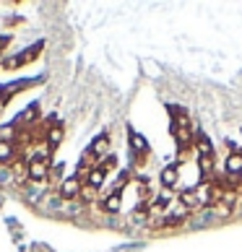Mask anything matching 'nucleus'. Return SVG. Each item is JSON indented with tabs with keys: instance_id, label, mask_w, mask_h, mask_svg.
Masks as SVG:
<instances>
[{
	"instance_id": "nucleus-1",
	"label": "nucleus",
	"mask_w": 242,
	"mask_h": 252,
	"mask_svg": "<svg viewBox=\"0 0 242 252\" xmlns=\"http://www.w3.org/2000/svg\"><path fill=\"white\" fill-rule=\"evenodd\" d=\"M81 188H83V182L78 177H68V180L60 182V198L63 200H76L81 195Z\"/></svg>"
},
{
	"instance_id": "nucleus-2",
	"label": "nucleus",
	"mask_w": 242,
	"mask_h": 252,
	"mask_svg": "<svg viewBox=\"0 0 242 252\" xmlns=\"http://www.w3.org/2000/svg\"><path fill=\"white\" fill-rule=\"evenodd\" d=\"M47 174H50V169H47V158H39V156L32 158V161H29V177H32V180L39 185V182L47 180Z\"/></svg>"
},
{
	"instance_id": "nucleus-3",
	"label": "nucleus",
	"mask_w": 242,
	"mask_h": 252,
	"mask_svg": "<svg viewBox=\"0 0 242 252\" xmlns=\"http://www.w3.org/2000/svg\"><path fill=\"white\" fill-rule=\"evenodd\" d=\"M224 172L232 177V174H237L242 172V151H235V154H229L227 156V161H224Z\"/></svg>"
},
{
	"instance_id": "nucleus-4",
	"label": "nucleus",
	"mask_w": 242,
	"mask_h": 252,
	"mask_svg": "<svg viewBox=\"0 0 242 252\" xmlns=\"http://www.w3.org/2000/svg\"><path fill=\"white\" fill-rule=\"evenodd\" d=\"M180 203H182V205H188L190 211H193V208H203V203H201V198H198V190H195V188H190V190H182V192H180Z\"/></svg>"
},
{
	"instance_id": "nucleus-5",
	"label": "nucleus",
	"mask_w": 242,
	"mask_h": 252,
	"mask_svg": "<svg viewBox=\"0 0 242 252\" xmlns=\"http://www.w3.org/2000/svg\"><path fill=\"white\" fill-rule=\"evenodd\" d=\"M159 180H162V185H164L167 190H172L174 185H177V180H180V172H177V166H164Z\"/></svg>"
},
{
	"instance_id": "nucleus-6",
	"label": "nucleus",
	"mask_w": 242,
	"mask_h": 252,
	"mask_svg": "<svg viewBox=\"0 0 242 252\" xmlns=\"http://www.w3.org/2000/svg\"><path fill=\"white\" fill-rule=\"evenodd\" d=\"M120 205H123V192L115 190V192H109L107 198H104V203H102V208H104L107 213H117V211H120Z\"/></svg>"
},
{
	"instance_id": "nucleus-7",
	"label": "nucleus",
	"mask_w": 242,
	"mask_h": 252,
	"mask_svg": "<svg viewBox=\"0 0 242 252\" xmlns=\"http://www.w3.org/2000/svg\"><path fill=\"white\" fill-rule=\"evenodd\" d=\"M104 180H107V172L102 169V166H97V169H91V172H89V177H86L83 182H86V185H91L94 190H99L102 185H104Z\"/></svg>"
},
{
	"instance_id": "nucleus-8",
	"label": "nucleus",
	"mask_w": 242,
	"mask_h": 252,
	"mask_svg": "<svg viewBox=\"0 0 242 252\" xmlns=\"http://www.w3.org/2000/svg\"><path fill=\"white\" fill-rule=\"evenodd\" d=\"M193 146L198 148V156H213V146H211V141L206 135H195V141H193Z\"/></svg>"
},
{
	"instance_id": "nucleus-9",
	"label": "nucleus",
	"mask_w": 242,
	"mask_h": 252,
	"mask_svg": "<svg viewBox=\"0 0 242 252\" xmlns=\"http://www.w3.org/2000/svg\"><path fill=\"white\" fill-rule=\"evenodd\" d=\"M130 148H133L136 154H146L148 151V143L143 141V135H138V133L130 130Z\"/></svg>"
},
{
	"instance_id": "nucleus-10",
	"label": "nucleus",
	"mask_w": 242,
	"mask_h": 252,
	"mask_svg": "<svg viewBox=\"0 0 242 252\" xmlns=\"http://www.w3.org/2000/svg\"><path fill=\"white\" fill-rule=\"evenodd\" d=\"M107 148H109V138L107 135H99L97 141L91 143V154H94V156H104Z\"/></svg>"
},
{
	"instance_id": "nucleus-11",
	"label": "nucleus",
	"mask_w": 242,
	"mask_h": 252,
	"mask_svg": "<svg viewBox=\"0 0 242 252\" xmlns=\"http://www.w3.org/2000/svg\"><path fill=\"white\" fill-rule=\"evenodd\" d=\"M198 172H201V177H211V172H213V156H198Z\"/></svg>"
},
{
	"instance_id": "nucleus-12",
	"label": "nucleus",
	"mask_w": 242,
	"mask_h": 252,
	"mask_svg": "<svg viewBox=\"0 0 242 252\" xmlns=\"http://www.w3.org/2000/svg\"><path fill=\"white\" fill-rule=\"evenodd\" d=\"M188 216H190V208H188V205H182V203L177 200V205L172 208V223H174V221L180 223L182 219H188Z\"/></svg>"
},
{
	"instance_id": "nucleus-13",
	"label": "nucleus",
	"mask_w": 242,
	"mask_h": 252,
	"mask_svg": "<svg viewBox=\"0 0 242 252\" xmlns=\"http://www.w3.org/2000/svg\"><path fill=\"white\" fill-rule=\"evenodd\" d=\"M0 161L3 164H11L13 161V146L8 141H0Z\"/></svg>"
},
{
	"instance_id": "nucleus-14",
	"label": "nucleus",
	"mask_w": 242,
	"mask_h": 252,
	"mask_svg": "<svg viewBox=\"0 0 242 252\" xmlns=\"http://www.w3.org/2000/svg\"><path fill=\"white\" fill-rule=\"evenodd\" d=\"M47 141H50V148H55L60 141H63V127H52L47 133Z\"/></svg>"
},
{
	"instance_id": "nucleus-15",
	"label": "nucleus",
	"mask_w": 242,
	"mask_h": 252,
	"mask_svg": "<svg viewBox=\"0 0 242 252\" xmlns=\"http://www.w3.org/2000/svg\"><path fill=\"white\" fill-rule=\"evenodd\" d=\"M94 195H97V190L91 188V185H83V188H81V198H86V200H91V198H94Z\"/></svg>"
},
{
	"instance_id": "nucleus-16",
	"label": "nucleus",
	"mask_w": 242,
	"mask_h": 252,
	"mask_svg": "<svg viewBox=\"0 0 242 252\" xmlns=\"http://www.w3.org/2000/svg\"><path fill=\"white\" fill-rule=\"evenodd\" d=\"M34 112H36V107L32 104V107H29V109H26L24 115H21V120H24V123H29V120H34Z\"/></svg>"
},
{
	"instance_id": "nucleus-17",
	"label": "nucleus",
	"mask_w": 242,
	"mask_h": 252,
	"mask_svg": "<svg viewBox=\"0 0 242 252\" xmlns=\"http://www.w3.org/2000/svg\"><path fill=\"white\" fill-rule=\"evenodd\" d=\"M21 63H24L21 58H8V60H3L5 68H16V65H21Z\"/></svg>"
},
{
	"instance_id": "nucleus-18",
	"label": "nucleus",
	"mask_w": 242,
	"mask_h": 252,
	"mask_svg": "<svg viewBox=\"0 0 242 252\" xmlns=\"http://www.w3.org/2000/svg\"><path fill=\"white\" fill-rule=\"evenodd\" d=\"M5 44H8V36H0V50H3Z\"/></svg>"
},
{
	"instance_id": "nucleus-19",
	"label": "nucleus",
	"mask_w": 242,
	"mask_h": 252,
	"mask_svg": "<svg viewBox=\"0 0 242 252\" xmlns=\"http://www.w3.org/2000/svg\"><path fill=\"white\" fill-rule=\"evenodd\" d=\"M240 182H242V172H240Z\"/></svg>"
},
{
	"instance_id": "nucleus-20",
	"label": "nucleus",
	"mask_w": 242,
	"mask_h": 252,
	"mask_svg": "<svg viewBox=\"0 0 242 252\" xmlns=\"http://www.w3.org/2000/svg\"><path fill=\"white\" fill-rule=\"evenodd\" d=\"M0 109H3V101H0Z\"/></svg>"
}]
</instances>
